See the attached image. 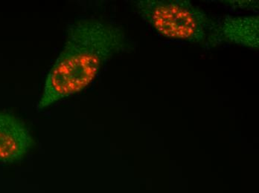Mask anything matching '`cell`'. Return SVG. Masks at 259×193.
<instances>
[{
    "label": "cell",
    "mask_w": 259,
    "mask_h": 193,
    "mask_svg": "<svg viewBox=\"0 0 259 193\" xmlns=\"http://www.w3.org/2000/svg\"><path fill=\"white\" fill-rule=\"evenodd\" d=\"M125 45L124 31L111 23L93 19L74 23L62 51L47 75L39 109L86 89L104 64Z\"/></svg>",
    "instance_id": "cell-1"
},
{
    "label": "cell",
    "mask_w": 259,
    "mask_h": 193,
    "mask_svg": "<svg viewBox=\"0 0 259 193\" xmlns=\"http://www.w3.org/2000/svg\"><path fill=\"white\" fill-rule=\"evenodd\" d=\"M136 6L144 20L166 38L202 44L219 33L208 14L190 1L142 0Z\"/></svg>",
    "instance_id": "cell-2"
},
{
    "label": "cell",
    "mask_w": 259,
    "mask_h": 193,
    "mask_svg": "<svg viewBox=\"0 0 259 193\" xmlns=\"http://www.w3.org/2000/svg\"><path fill=\"white\" fill-rule=\"evenodd\" d=\"M34 142L26 125L15 116L0 112V161L14 163L24 158Z\"/></svg>",
    "instance_id": "cell-3"
},
{
    "label": "cell",
    "mask_w": 259,
    "mask_h": 193,
    "mask_svg": "<svg viewBox=\"0 0 259 193\" xmlns=\"http://www.w3.org/2000/svg\"><path fill=\"white\" fill-rule=\"evenodd\" d=\"M219 32L227 42L246 48L258 49V16L227 17L221 23Z\"/></svg>",
    "instance_id": "cell-4"
}]
</instances>
